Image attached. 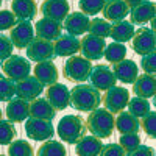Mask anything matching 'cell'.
I'll use <instances>...</instances> for the list:
<instances>
[{
	"instance_id": "obj_1",
	"label": "cell",
	"mask_w": 156,
	"mask_h": 156,
	"mask_svg": "<svg viewBox=\"0 0 156 156\" xmlns=\"http://www.w3.org/2000/svg\"><path fill=\"white\" fill-rule=\"evenodd\" d=\"M70 105L76 111L90 112L101 105V94L90 84L80 83L70 90Z\"/></svg>"
},
{
	"instance_id": "obj_2",
	"label": "cell",
	"mask_w": 156,
	"mask_h": 156,
	"mask_svg": "<svg viewBox=\"0 0 156 156\" xmlns=\"http://www.w3.org/2000/svg\"><path fill=\"white\" fill-rule=\"evenodd\" d=\"M86 128L90 134L98 139H109L114 133V114L105 108H97L90 111L86 119Z\"/></svg>"
},
{
	"instance_id": "obj_3",
	"label": "cell",
	"mask_w": 156,
	"mask_h": 156,
	"mask_svg": "<svg viewBox=\"0 0 156 156\" xmlns=\"http://www.w3.org/2000/svg\"><path fill=\"white\" fill-rule=\"evenodd\" d=\"M86 122L81 115L75 114H67L59 119L56 133L61 140H64L66 144H76L81 137L86 136Z\"/></svg>"
},
{
	"instance_id": "obj_4",
	"label": "cell",
	"mask_w": 156,
	"mask_h": 156,
	"mask_svg": "<svg viewBox=\"0 0 156 156\" xmlns=\"http://www.w3.org/2000/svg\"><path fill=\"white\" fill-rule=\"evenodd\" d=\"M92 64L89 59L80 56V55H73L69 56L67 61L62 66V76L67 81H73V83H84L86 80H89L90 70H92Z\"/></svg>"
},
{
	"instance_id": "obj_5",
	"label": "cell",
	"mask_w": 156,
	"mask_h": 156,
	"mask_svg": "<svg viewBox=\"0 0 156 156\" xmlns=\"http://www.w3.org/2000/svg\"><path fill=\"white\" fill-rule=\"evenodd\" d=\"M2 70H3V75L6 78L17 83V81L23 80V78L30 76L31 64L28 59H25L19 55H11L9 58H6L2 62Z\"/></svg>"
},
{
	"instance_id": "obj_6",
	"label": "cell",
	"mask_w": 156,
	"mask_h": 156,
	"mask_svg": "<svg viewBox=\"0 0 156 156\" xmlns=\"http://www.w3.org/2000/svg\"><path fill=\"white\" fill-rule=\"evenodd\" d=\"M128 100H129V90L122 86H112L105 92V95H101V103L105 109L114 115L125 109V106L128 105Z\"/></svg>"
},
{
	"instance_id": "obj_7",
	"label": "cell",
	"mask_w": 156,
	"mask_h": 156,
	"mask_svg": "<svg viewBox=\"0 0 156 156\" xmlns=\"http://www.w3.org/2000/svg\"><path fill=\"white\" fill-rule=\"evenodd\" d=\"M131 47L134 50V53L144 56L148 53H153L154 47H156V36L154 31L147 28V27H142L137 28L131 37Z\"/></svg>"
},
{
	"instance_id": "obj_8",
	"label": "cell",
	"mask_w": 156,
	"mask_h": 156,
	"mask_svg": "<svg viewBox=\"0 0 156 156\" xmlns=\"http://www.w3.org/2000/svg\"><path fill=\"white\" fill-rule=\"evenodd\" d=\"M45 100L53 106L55 111H64L70 106V89L62 83H53L47 86Z\"/></svg>"
},
{
	"instance_id": "obj_9",
	"label": "cell",
	"mask_w": 156,
	"mask_h": 156,
	"mask_svg": "<svg viewBox=\"0 0 156 156\" xmlns=\"http://www.w3.org/2000/svg\"><path fill=\"white\" fill-rule=\"evenodd\" d=\"M34 39V27L30 20H17V23L9 30V41L12 47L19 50L27 48V45Z\"/></svg>"
},
{
	"instance_id": "obj_10",
	"label": "cell",
	"mask_w": 156,
	"mask_h": 156,
	"mask_svg": "<svg viewBox=\"0 0 156 156\" xmlns=\"http://www.w3.org/2000/svg\"><path fill=\"white\" fill-rule=\"evenodd\" d=\"M25 133H27L28 139L33 140H48L53 137L55 129L50 120L28 117L27 122H25Z\"/></svg>"
},
{
	"instance_id": "obj_11",
	"label": "cell",
	"mask_w": 156,
	"mask_h": 156,
	"mask_svg": "<svg viewBox=\"0 0 156 156\" xmlns=\"http://www.w3.org/2000/svg\"><path fill=\"white\" fill-rule=\"evenodd\" d=\"M106 42L103 37H97L92 34H86L83 39H80V51L81 56L89 61H98L103 58Z\"/></svg>"
},
{
	"instance_id": "obj_12",
	"label": "cell",
	"mask_w": 156,
	"mask_h": 156,
	"mask_svg": "<svg viewBox=\"0 0 156 156\" xmlns=\"http://www.w3.org/2000/svg\"><path fill=\"white\" fill-rule=\"evenodd\" d=\"M39 12L47 19L62 23L70 12V5L67 0H44L39 6Z\"/></svg>"
},
{
	"instance_id": "obj_13",
	"label": "cell",
	"mask_w": 156,
	"mask_h": 156,
	"mask_svg": "<svg viewBox=\"0 0 156 156\" xmlns=\"http://www.w3.org/2000/svg\"><path fill=\"white\" fill-rule=\"evenodd\" d=\"M27 56L28 59L34 62H42V61H53V44L44 41V39L34 37L33 41L27 45Z\"/></svg>"
},
{
	"instance_id": "obj_14",
	"label": "cell",
	"mask_w": 156,
	"mask_h": 156,
	"mask_svg": "<svg viewBox=\"0 0 156 156\" xmlns=\"http://www.w3.org/2000/svg\"><path fill=\"white\" fill-rule=\"evenodd\" d=\"M89 81H90V86L95 87L97 90H108L117 83L112 70L109 69V66H105V64L92 67L89 75Z\"/></svg>"
},
{
	"instance_id": "obj_15",
	"label": "cell",
	"mask_w": 156,
	"mask_h": 156,
	"mask_svg": "<svg viewBox=\"0 0 156 156\" xmlns=\"http://www.w3.org/2000/svg\"><path fill=\"white\" fill-rule=\"evenodd\" d=\"M51 44H53L55 56H59V58L67 56L69 58V56H73L76 53H80V39H78L76 36L69 34V33L61 34Z\"/></svg>"
},
{
	"instance_id": "obj_16",
	"label": "cell",
	"mask_w": 156,
	"mask_h": 156,
	"mask_svg": "<svg viewBox=\"0 0 156 156\" xmlns=\"http://www.w3.org/2000/svg\"><path fill=\"white\" fill-rule=\"evenodd\" d=\"M34 34H36L34 37L53 42L56 37H59L62 34V23L56 22V20H51V19H47V17H42L34 25Z\"/></svg>"
},
{
	"instance_id": "obj_17",
	"label": "cell",
	"mask_w": 156,
	"mask_h": 156,
	"mask_svg": "<svg viewBox=\"0 0 156 156\" xmlns=\"http://www.w3.org/2000/svg\"><path fill=\"white\" fill-rule=\"evenodd\" d=\"M89 16L80 11H73L69 12V16L62 20V30H66L72 36H81L89 30Z\"/></svg>"
},
{
	"instance_id": "obj_18",
	"label": "cell",
	"mask_w": 156,
	"mask_h": 156,
	"mask_svg": "<svg viewBox=\"0 0 156 156\" xmlns=\"http://www.w3.org/2000/svg\"><path fill=\"white\" fill-rule=\"evenodd\" d=\"M44 87L45 86L39 83L34 76H27V78H23V80L16 83V95L22 100L31 101L42 94Z\"/></svg>"
},
{
	"instance_id": "obj_19",
	"label": "cell",
	"mask_w": 156,
	"mask_h": 156,
	"mask_svg": "<svg viewBox=\"0 0 156 156\" xmlns=\"http://www.w3.org/2000/svg\"><path fill=\"white\" fill-rule=\"evenodd\" d=\"M112 73L115 76V80H119L125 84H133L134 80L139 75V69H137V64L133 59H122L120 62L112 64Z\"/></svg>"
},
{
	"instance_id": "obj_20",
	"label": "cell",
	"mask_w": 156,
	"mask_h": 156,
	"mask_svg": "<svg viewBox=\"0 0 156 156\" xmlns=\"http://www.w3.org/2000/svg\"><path fill=\"white\" fill-rule=\"evenodd\" d=\"M28 105L30 101L22 100L19 97H12L6 105V119L12 123H22L23 120H27L30 117Z\"/></svg>"
},
{
	"instance_id": "obj_21",
	"label": "cell",
	"mask_w": 156,
	"mask_h": 156,
	"mask_svg": "<svg viewBox=\"0 0 156 156\" xmlns=\"http://www.w3.org/2000/svg\"><path fill=\"white\" fill-rule=\"evenodd\" d=\"M33 76L41 84L50 86L53 83H58L59 73H58V67L55 66L53 61H42V62H36Z\"/></svg>"
},
{
	"instance_id": "obj_22",
	"label": "cell",
	"mask_w": 156,
	"mask_h": 156,
	"mask_svg": "<svg viewBox=\"0 0 156 156\" xmlns=\"http://www.w3.org/2000/svg\"><path fill=\"white\" fill-rule=\"evenodd\" d=\"M154 3L151 0H142L139 5L129 9V22L133 25H145L154 17Z\"/></svg>"
},
{
	"instance_id": "obj_23",
	"label": "cell",
	"mask_w": 156,
	"mask_h": 156,
	"mask_svg": "<svg viewBox=\"0 0 156 156\" xmlns=\"http://www.w3.org/2000/svg\"><path fill=\"white\" fill-rule=\"evenodd\" d=\"M101 12L103 19L111 23V22L125 20V17L129 14V8L123 3V0H106Z\"/></svg>"
},
{
	"instance_id": "obj_24",
	"label": "cell",
	"mask_w": 156,
	"mask_h": 156,
	"mask_svg": "<svg viewBox=\"0 0 156 156\" xmlns=\"http://www.w3.org/2000/svg\"><path fill=\"white\" fill-rule=\"evenodd\" d=\"M133 90L136 97L140 98H151L156 92V80L153 73H142L137 75V78L133 83Z\"/></svg>"
},
{
	"instance_id": "obj_25",
	"label": "cell",
	"mask_w": 156,
	"mask_h": 156,
	"mask_svg": "<svg viewBox=\"0 0 156 156\" xmlns=\"http://www.w3.org/2000/svg\"><path fill=\"white\" fill-rule=\"evenodd\" d=\"M28 112L30 117H34V119H42V120H53L56 111L53 109V106L45 100V98H34L30 101L28 105Z\"/></svg>"
},
{
	"instance_id": "obj_26",
	"label": "cell",
	"mask_w": 156,
	"mask_h": 156,
	"mask_svg": "<svg viewBox=\"0 0 156 156\" xmlns=\"http://www.w3.org/2000/svg\"><path fill=\"white\" fill-rule=\"evenodd\" d=\"M103 147L101 139L95 136H84L75 144L76 156H98Z\"/></svg>"
},
{
	"instance_id": "obj_27",
	"label": "cell",
	"mask_w": 156,
	"mask_h": 156,
	"mask_svg": "<svg viewBox=\"0 0 156 156\" xmlns=\"http://www.w3.org/2000/svg\"><path fill=\"white\" fill-rule=\"evenodd\" d=\"M11 12L17 20H31L37 14V5L34 0H12Z\"/></svg>"
},
{
	"instance_id": "obj_28",
	"label": "cell",
	"mask_w": 156,
	"mask_h": 156,
	"mask_svg": "<svg viewBox=\"0 0 156 156\" xmlns=\"http://www.w3.org/2000/svg\"><path fill=\"white\" fill-rule=\"evenodd\" d=\"M136 28L131 22L126 20H119V22H112L111 23V31H109V37L115 42L125 44L126 41H131V37L134 34Z\"/></svg>"
},
{
	"instance_id": "obj_29",
	"label": "cell",
	"mask_w": 156,
	"mask_h": 156,
	"mask_svg": "<svg viewBox=\"0 0 156 156\" xmlns=\"http://www.w3.org/2000/svg\"><path fill=\"white\" fill-rule=\"evenodd\" d=\"M114 128L120 134H128V133H139V119L131 115L128 111H122L117 114V119H114Z\"/></svg>"
},
{
	"instance_id": "obj_30",
	"label": "cell",
	"mask_w": 156,
	"mask_h": 156,
	"mask_svg": "<svg viewBox=\"0 0 156 156\" xmlns=\"http://www.w3.org/2000/svg\"><path fill=\"white\" fill-rule=\"evenodd\" d=\"M103 58H106V61L109 64H117L122 59L126 58V47L125 44L120 42H111L109 45L105 47V51H103Z\"/></svg>"
},
{
	"instance_id": "obj_31",
	"label": "cell",
	"mask_w": 156,
	"mask_h": 156,
	"mask_svg": "<svg viewBox=\"0 0 156 156\" xmlns=\"http://www.w3.org/2000/svg\"><path fill=\"white\" fill-rule=\"evenodd\" d=\"M66 147L59 140H44V144L37 148L36 156H66Z\"/></svg>"
},
{
	"instance_id": "obj_32",
	"label": "cell",
	"mask_w": 156,
	"mask_h": 156,
	"mask_svg": "<svg viewBox=\"0 0 156 156\" xmlns=\"http://www.w3.org/2000/svg\"><path fill=\"white\" fill-rule=\"evenodd\" d=\"M128 112L134 115V117H144L145 114H148L151 109H150V103L147 98H140V97H133L128 100Z\"/></svg>"
},
{
	"instance_id": "obj_33",
	"label": "cell",
	"mask_w": 156,
	"mask_h": 156,
	"mask_svg": "<svg viewBox=\"0 0 156 156\" xmlns=\"http://www.w3.org/2000/svg\"><path fill=\"white\" fill-rule=\"evenodd\" d=\"M87 31L92 36L106 39L109 36V31H111V23L105 19H101V17H95L89 22V30Z\"/></svg>"
},
{
	"instance_id": "obj_34",
	"label": "cell",
	"mask_w": 156,
	"mask_h": 156,
	"mask_svg": "<svg viewBox=\"0 0 156 156\" xmlns=\"http://www.w3.org/2000/svg\"><path fill=\"white\" fill-rule=\"evenodd\" d=\"M8 156H34V150L28 140H12L8 145Z\"/></svg>"
},
{
	"instance_id": "obj_35",
	"label": "cell",
	"mask_w": 156,
	"mask_h": 156,
	"mask_svg": "<svg viewBox=\"0 0 156 156\" xmlns=\"http://www.w3.org/2000/svg\"><path fill=\"white\" fill-rule=\"evenodd\" d=\"M17 136V129L14 123L6 120H0V145H9Z\"/></svg>"
},
{
	"instance_id": "obj_36",
	"label": "cell",
	"mask_w": 156,
	"mask_h": 156,
	"mask_svg": "<svg viewBox=\"0 0 156 156\" xmlns=\"http://www.w3.org/2000/svg\"><path fill=\"white\" fill-rule=\"evenodd\" d=\"M106 0H78V6H80V12L86 16H97L103 9Z\"/></svg>"
},
{
	"instance_id": "obj_37",
	"label": "cell",
	"mask_w": 156,
	"mask_h": 156,
	"mask_svg": "<svg viewBox=\"0 0 156 156\" xmlns=\"http://www.w3.org/2000/svg\"><path fill=\"white\" fill-rule=\"evenodd\" d=\"M16 95V83L0 73V101H9Z\"/></svg>"
},
{
	"instance_id": "obj_38",
	"label": "cell",
	"mask_w": 156,
	"mask_h": 156,
	"mask_svg": "<svg viewBox=\"0 0 156 156\" xmlns=\"http://www.w3.org/2000/svg\"><path fill=\"white\" fill-rule=\"evenodd\" d=\"M139 126H140V129L150 139H154V134H156V112L154 111H150L144 117H140Z\"/></svg>"
},
{
	"instance_id": "obj_39",
	"label": "cell",
	"mask_w": 156,
	"mask_h": 156,
	"mask_svg": "<svg viewBox=\"0 0 156 156\" xmlns=\"http://www.w3.org/2000/svg\"><path fill=\"white\" fill-rule=\"evenodd\" d=\"M126 153L133 151L134 148H137L140 145V137L137 133H128V134H120L119 142H117Z\"/></svg>"
},
{
	"instance_id": "obj_40",
	"label": "cell",
	"mask_w": 156,
	"mask_h": 156,
	"mask_svg": "<svg viewBox=\"0 0 156 156\" xmlns=\"http://www.w3.org/2000/svg\"><path fill=\"white\" fill-rule=\"evenodd\" d=\"M17 23V17L12 14L9 9H2L0 11V31L11 30Z\"/></svg>"
},
{
	"instance_id": "obj_41",
	"label": "cell",
	"mask_w": 156,
	"mask_h": 156,
	"mask_svg": "<svg viewBox=\"0 0 156 156\" xmlns=\"http://www.w3.org/2000/svg\"><path fill=\"white\" fill-rule=\"evenodd\" d=\"M12 42L6 34H0V61H5L12 55Z\"/></svg>"
},
{
	"instance_id": "obj_42",
	"label": "cell",
	"mask_w": 156,
	"mask_h": 156,
	"mask_svg": "<svg viewBox=\"0 0 156 156\" xmlns=\"http://www.w3.org/2000/svg\"><path fill=\"white\" fill-rule=\"evenodd\" d=\"M98 156H126V151L119 144H106L101 147Z\"/></svg>"
},
{
	"instance_id": "obj_43",
	"label": "cell",
	"mask_w": 156,
	"mask_h": 156,
	"mask_svg": "<svg viewBox=\"0 0 156 156\" xmlns=\"http://www.w3.org/2000/svg\"><path fill=\"white\" fill-rule=\"evenodd\" d=\"M140 67H142V70H144V73H153L154 75V70H156V66H154V51H153V53H148V55L142 56Z\"/></svg>"
},
{
	"instance_id": "obj_44",
	"label": "cell",
	"mask_w": 156,
	"mask_h": 156,
	"mask_svg": "<svg viewBox=\"0 0 156 156\" xmlns=\"http://www.w3.org/2000/svg\"><path fill=\"white\" fill-rule=\"evenodd\" d=\"M126 156H154V150L148 145H139L137 148H134L133 151L126 153Z\"/></svg>"
},
{
	"instance_id": "obj_45",
	"label": "cell",
	"mask_w": 156,
	"mask_h": 156,
	"mask_svg": "<svg viewBox=\"0 0 156 156\" xmlns=\"http://www.w3.org/2000/svg\"><path fill=\"white\" fill-rule=\"evenodd\" d=\"M142 2V0H123V3L129 8V9H131V8H134L136 5H139Z\"/></svg>"
},
{
	"instance_id": "obj_46",
	"label": "cell",
	"mask_w": 156,
	"mask_h": 156,
	"mask_svg": "<svg viewBox=\"0 0 156 156\" xmlns=\"http://www.w3.org/2000/svg\"><path fill=\"white\" fill-rule=\"evenodd\" d=\"M2 115H3V114H2V109H0V120H2Z\"/></svg>"
},
{
	"instance_id": "obj_47",
	"label": "cell",
	"mask_w": 156,
	"mask_h": 156,
	"mask_svg": "<svg viewBox=\"0 0 156 156\" xmlns=\"http://www.w3.org/2000/svg\"><path fill=\"white\" fill-rule=\"evenodd\" d=\"M0 156H8V154H0Z\"/></svg>"
},
{
	"instance_id": "obj_48",
	"label": "cell",
	"mask_w": 156,
	"mask_h": 156,
	"mask_svg": "<svg viewBox=\"0 0 156 156\" xmlns=\"http://www.w3.org/2000/svg\"><path fill=\"white\" fill-rule=\"evenodd\" d=\"M0 6H2V0H0Z\"/></svg>"
}]
</instances>
